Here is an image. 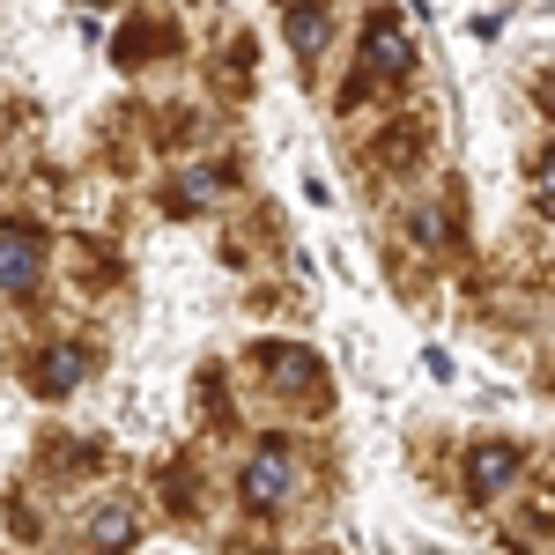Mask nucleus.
Wrapping results in <instances>:
<instances>
[{"instance_id":"f03ea898","label":"nucleus","mask_w":555,"mask_h":555,"mask_svg":"<svg viewBox=\"0 0 555 555\" xmlns=\"http://www.w3.org/2000/svg\"><path fill=\"white\" fill-rule=\"evenodd\" d=\"M274 489H282V452H267V460L253 467V496L259 504H274Z\"/></svg>"},{"instance_id":"f257e3e1","label":"nucleus","mask_w":555,"mask_h":555,"mask_svg":"<svg viewBox=\"0 0 555 555\" xmlns=\"http://www.w3.org/2000/svg\"><path fill=\"white\" fill-rule=\"evenodd\" d=\"M512 467H518V452H512V444H489V452L474 460V481H504Z\"/></svg>"}]
</instances>
